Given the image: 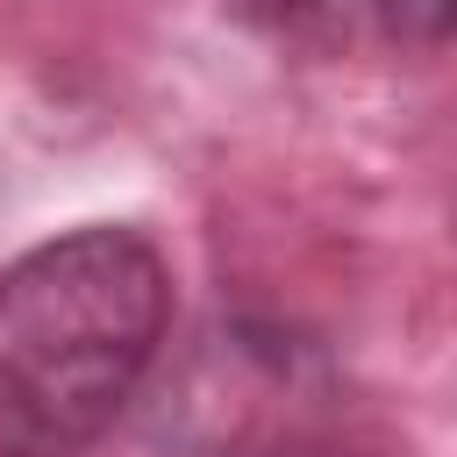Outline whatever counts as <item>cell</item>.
Here are the masks:
<instances>
[{"label": "cell", "mask_w": 457, "mask_h": 457, "mask_svg": "<svg viewBox=\"0 0 457 457\" xmlns=\"http://www.w3.org/2000/svg\"><path fill=\"white\" fill-rule=\"evenodd\" d=\"M171 328V271L150 236L86 221L0 271V457H86Z\"/></svg>", "instance_id": "6da1fadb"}, {"label": "cell", "mask_w": 457, "mask_h": 457, "mask_svg": "<svg viewBox=\"0 0 457 457\" xmlns=\"http://www.w3.org/2000/svg\"><path fill=\"white\" fill-rule=\"evenodd\" d=\"M371 7H378L386 36L421 43V50H436V43H443V29H450V0H371Z\"/></svg>", "instance_id": "7a4b0ae2"}]
</instances>
